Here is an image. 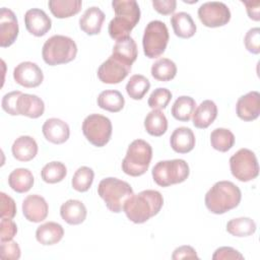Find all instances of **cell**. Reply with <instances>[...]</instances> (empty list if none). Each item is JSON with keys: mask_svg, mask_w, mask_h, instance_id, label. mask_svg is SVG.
Listing matches in <instances>:
<instances>
[{"mask_svg": "<svg viewBox=\"0 0 260 260\" xmlns=\"http://www.w3.org/2000/svg\"><path fill=\"white\" fill-rule=\"evenodd\" d=\"M164 205L162 195L156 190H143L133 194L124 204L123 210L134 223H143L156 215Z\"/></svg>", "mask_w": 260, "mask_h": 260, "instance_id": "obj_1", "label": "cell"}, {"mask_svg": "<svg viewBox=\"0 0 260 260\" xmlns=\"http://www.w3.org/2000/svg\"><path fill=\"white\" fill-rule=\"evenodd\" d=\"M115 17L110 21L108 31L113 40L129 37L140 19V8L135 0H114L112 2Z\"/></svg>", "mask_w": 260, "mask_h": 260, "instance_id": "obj_2", "label": "cell"}, {"mask_svg": "<svg viewBox=\"0 0 260 260\" xmlns=\"http://www.w3.org/2000/svg\"><path fill=\"white\" fill-rule=\"evenodd\" d=\"M242 199L240 188L231 181L216 182L205 194L206 208L214 214H223L236 208Z\"/></svg>", "mask_w": 260, "mask_h": 260, "instance_id": "obj_3", "label": "cell"}, {"mask_svg": "<svg viewBox=\"0 0 260 260\" xmlns=\"http://www.w3.org/2000/svg\"><path fill=\"white\" fill-rule=\"evenodd\" d=\"M76 54V43L71 38L62 35L49 38L42 49L43 60L50 66L69 63L75 59Z\"/></svg>", "mask_w": 260, "mask_h": 260, "instance_id": "obj_4", "label": "cell"}, {"mask_svg": "<svg viewBox=\"0 0 260 260\" xmlns=\"http://www.w3.org/2000/svg\"><path fill=\"white\" fill-rule=\"evenodd\" d=\"M98 193L108 209L115 213L121 212L125 202L134 194L130 184L113 177L105 178L100 182Z\"/></svg>", "mask_w": 260, "mask_h": 260, "instance_id": "obj_5", "label": "cell"}, {"mask_svg": "<svg viewBox=\"0 0 260 260\" xmlns=\"http://www.w3.org/2000/svg\"><path fill=\"white\" fill-rule=\"evenodd\" d=\"M152 157V148L143 139H135L128 146L122 160V171L131 177H139L146 173Z\"/></svg>", "mask_w": 260, "mask_h": 260, "instance_id": "obj_6", "label": "cell"}, {"mask_svg": "<svg viewBox=\"0 0 260 260\" xmlns=\"http://www.w3.org/2000/svg\"><path fill=\"white\" fill-rule=\"evenodd\" d=\"M190 174L188 164L181 158L160 160L152 168L153 181L160 187H169L184 182Z\"/></svg>", "mask_w": 260, "mask_h": 260, "instance_id": "obj_7", "label": "cell"}, {"mask_svg": "<svg viewBox=\"0 0 260 260\" xmlns=\"http://www.w3.org/2000/svg\"><path fill=\"white\" fill-rule=\"evenodd\" d=\"M169 39V30L165 22L160 20L148 22L142 38L144 55L149 59L160 56L166 51Z\"/></svg>", "mask_w": 260, "mask_h": 260, "instance_id": "obj_8", "label": "cell"}, {"mask_svg": "<svg viewBox=\"0 0 260 260\" xmlns=\"http://www.w3.org/2000/svg\"><path fill=\"white\" fill-rule=\"evenodd\" d=\"M112 130L111 120L100 114H90L82 122L83 135L96 147H103L110 141Z\"/></svg>", "mask_w": 260, "mask_h": 260, "instance_id": "obj_9", "label": "cell"}, {"mask_svg": "<svg viewBox=\"0 0 260 260\" xmlns=\"http://www.w3.org/2000/svg\"><path fill=\"white\" fill-rule=\"evenodd\" d=\"M232 175L241 182H249L259 175V165L256 154L248 149L241 148L230 158Z\"/></svg>", "mask_w": 260, "mask_h": 260, "instance_id": "obj_10", "label": "cell"}, {"mask_svg": "<svg viewBox=\"0 0 260 260\" xmlns=\"http://www.w3.org/2000/svg\"><path fill=\"white\" fill-rule=\"evenodd\" d=\"M132 64L123 59L111 55L98 69L99 79L108 84H117L126 78L131 70Z\"/></svg>", "mask_w": 260, "mask_h": 260, "instance_id": "obj_11", "label": "cell"}, {"mask_svg": "<svg viewBox=\"0 0 260 260\" xmlns=\"http://www.w3.org/2000/svg\"><path fill=\"white\" fill-rule=\"evenodd\" d=\"M198 17L207 27H219L230 21L231 11L224 3L210 1L203 3L198 8Z\"/></svg>", "mask_w": 260, "mask_h": 260, "instance_id": "obj_12", "label": "cell"}, {"mask_svg": "<svg viewBox=\"0 0 260 260\" xmlns=\"http://www.w3.org/2000/svg\"><path fill=\"white\" fill-rule=\"evenodd\" d=\"M13 78L16 83L26 88L39 86L44 80L42 69L34 62H21L13 70Z\"/></svg>", "mask_w": 260, "mask_h": 260, "instance_id": "obj_13", "label": "cell"}, {"mask_svg": "<svg viewBox=\"0 0 260 260\" xmlns=\"http://www.w3.org/2000/svg\"><path fill=\"white\" fill-rule=\"evenodd\" d=\"M18 21L14 12L6 7L0 9V46H11L18 36Z\"/></svg>", "mask_w": 260, "mask_h": 260, "instance_id": "obj_14", "label": "cell"}, {"mask_svg": "<svg viewBox=\"0 0 260 260\" xmlns=\"http://www.w3.org/2000/svg\"><path fill=\"white\" fill-rule=\"evenodd\" d=\"M49 206L46 199L38 194L26 196L22 201V213L30 222H41L48 216Z\"/></svg>", "mask_w": 260, "mask_h": 260, "instance_id": "obj_15", "label": "cell"}, {"mask_svg": "<svg viewBox=\"0 0 260 260\" xmlns=\"http://www.w3.org/2000/svg\"><path fill=\"white\" fill-rule=\"evenodd\" d=\"M24 24L29 34L35 37H43L51 29L52 20L44 10L31 8L24 14Z\"/></svg>", "mask_w": 260, "mask_h": 260, "instance_id": "obj_16", "label": "cell"}, {"mask_svg": "<svg viewBox=\"0 0 260 260\" xmlns=\"http://www.w3.org/2000/svg\"><path fill=\"white\" fill-rule=\"evenodd\" d=\"M236 112L243 121L256 120L260 115V93L256 90L250 91L239 98L236 105Z\"/></svg>", "mask_w": 260, "mask_h": 260, "instance_id": "obj_17", "label": "cell"}, {"mask_svg": "<svg viewBox=\"0 0 260 260\" xmlns=\"http://www.w3.org/2000/svg\"><path fill=\"white\" fill-rule=\"evenodd\" d=\"M45 112V104L41 98L36 94L20 93L16 100L15 113L16 116H26L28 118L37 119L41 117Z\"/></svg>", "mask_w": 260, "mask_h": 260, "instance_id": "obj_18", "label": "cell"}, {"mask_svg": "<svg viewBox=\"0 0 260 260\" xmlns=\"http://www.w3.org/2000/svg\"><path fill=\"white\" fill-rule=\"evenodd\" d=\"M45 138L54 143L62 144L68 140L70 135V129L66 122L58 118H50L45 121L42 127Z\"/></svg>", "mask_w": 260, "mask_h": 260, "instance_id": "obj_19", "label": "cell"}, {"mask_svg": "<svg viewBox=\"0 0 260 260\" xmlns=\"http://www.w3.org/2000/svg\"><path fill=\"white\" fill-rule=\"evenodd\" d=\"M105 13L96 6L87 8L79 18V27L88 36L99 35L105 20Z\"/></svg>", "mask_w": 260, "mask_h": 260, "instance_id": "obj_20", "label": "cell"}, {"mask_svg": "<svg viewBox=\"0 0 260 260\" xmlns=\"http://www.w3.org/2000/svg\"><path fill=\"white\" fill-rule=\"evenodd\" d=\"M86 214L85 205L76 199H69L60 207V215L68 224L76 225L82 223L86 218Z\"/></svg>", "mask_w": 260, "mask_h": 260, "instance_id": "obj_21", "label": "cell"}, {"mask_svg": "<svg viewBox=\"0 0 260 260\" xmlns=\"http://www.w3.org/2000/svg\"><path fill=\"white\" fill-rule=\"evenodd\" d=\"M12 155L19 161H29L38 153V144L36 140L28 135H22L16 138L11 146Z\"/></svg>", "mask_w": 260, "mask_h": 260, "instance_id": "obj_22", "label": "cell"}, {"mask_svg": "<svg viewBox=\"0 0 260 260\" xmlns=\"http://www.w3.org/2000/svg\"><path fill=\"white\" fill-rule=\"evenodd\" d=\"M170 144L172 149L178 153L190 152L195 146V135L188 127H178L171 135Z\"/></svg>", "mask_w": 260, "mask_h": 260, "instance_id": "obj_23", "label": "cell"}, {"mask_svg": "<svg viewBox=\"0 0 260 260\" xmlns=\"http://www.w3.org/2000/svg\"><path fill=\"white\" fill-rule=\"evenodd\" d=\"M193 125L199 129L209 127L217 117V107L211 100L203 101L193 113Z\"/></svg>", "mask_w": 260, "mask_h": 260, "instance_id": "obj_24", "label": "cell"}, {"mask_svg": "<svg viewBox=\"0 0 260 260\" xmlns=\"http://www.w3.org/2000/svg\"><path fill=\"white\" fill-rule=\"evenodd\" d=\"M64 236V229L60 223L55 221H48L40 226L36 231L37 241L44 246H51L59 243Z\"/></svg>", "mask_w": 260, "mask_h": 260, "instance_id": "obj_25", "label": "cell"}, {"mask_svg": "<svg viewBox=\"0 0 260 260\" xmlns=\"http://www.w3.org/2000/svg\"><path fill=\"white\" fill-rule=\"evenodd\" d=\"M171 24L177 37L182 39H189L196 32V24L192 16L184 11L175 13L171 17Z\"/></svg>", "mask_w": 260, "mask_h": 260, "instance_id": "obj_26", "label": "cell"}, {"mask_svg": "<svg viewBox=\"0 0 260 260\" xmlns=\"http://www.w3.org/2000/svg\"><path fill=\"white\" fill-rule=\"evenodd\" d=\"M34 176L28 169L19 168L12 171L8 176V184L16 193H25L34 186Z\"/></svg>", "mask_w": 260, "mask_h": 260, "instance_id": "obj_27", "label": "cell"}, {"mask_svg": "<svg viewBox=\"0 0 260 260\" xmlns=\"http://www.w3.org/2000/svg\"><path fill=\"white\" fill-rule=\"evenodd\" d=\"M49 8L57 18H67L77 14L82 6L81 0H50Z\"/></svg>", "mask_w": 260, "mask_h": 260, "instance_id": "obj_28", "label": "cell"}, {"mask_svg": "<svg viewBox=\"0 0 260 260\" xmlns=\"http://www.w3.org/2000/svg\"><path fill=\"white\" fill-rule=\"evenodd\" d=\"M144 128L148 134L159 137L168 130L167 117L160 110H152L144 119Z\"/></svg>", "mask_w": 260, "mask_h": 260, "instance_id": "obj_29", "label": "cell"}, {"mask_svg": "<svg viewBox=\"0 0 260 260\" xmlns=\"http://www.w3.org/2000/svg\"><path fill=\"white\" fill-rule=\"evenodd\" d=\"M196 109V102L193 98L188 95L179 96L172 106L173 117L181 122H188Z\"/></svg>", "mask_w": 260, "mask_h": 260, "instance_id": "obj_30", "label": "cell"}, {"mask_svg": "<svg viewBox=\"0 0 260 260\" xmlns=\"http://www.w3.org/2000/svg\"><path fill=\"white\" fill-rule=\"evenodd\" d=\"M125 105V100L122 93L115 89L102 91L98 96V106L106 111L117 113L120 112Z\"/></svg>", "mask_w": 260, "mask_h": 260, "instance_id": "obj_31", "label": "cell"}, {"mask_svg": "<svg viewBox=\"0 0 260 260\" xmlns=\"http://www.w3.org/2000/svg\"><path fill=\"white\" fill-rule=\"evenodd\" d=\"M113 55L123 59L124 61L133 64L137 59V46L135 41L129 36L127 38L116 41L113 47Z\"/></svg>", "mask_w": 260, "mask_h": 260, "instance_id": "obj_32", "label": "cell"}, {"mask_svg": "<svg viewBox=\"0 0 260 260\" xmlns=\"http://www.w3.org/2000/svg\"><path fill=\"white\" fill-rule=\"evenodd\" d=\"M226 232L238 238L248 237L256 232V223L250 217L233 218L226 223Z\"/></svg>", "mask_w": 260, "mask_h": 260, "instance_id": "obj_33", "label": "cell"}, {"mask_svg": "<svg viewBox=\"0 0 260 260\" xmlns=\"http://www.w3.org/2000/svg\"><path fill=\"white\" fill-rule=\"evenodd\" d=\"M177 74V66L174 61L168 58L156 60L151 66V75L158 81H170Z\"/></svg>", "mask_w": 260, "mask_h": 260, "instance_id": "obj_34", "label": "cell"}, {"mask_svg": "<svg viewBox=\"0 0 260 260\" xmlns=\"http://www.w3.org/2000/svg\"><path fill=\"white\" fill-rule=\"evenodd\" d=\"M210 143L214 149L226 152L235 144V135L229 129L216 128L210 134Z\"/></svg>", "mask_w": 260, "mask_h": 260, "instance_id": "obj_35", "label": "cell"}, {"mask_svg": "<svg viewBox=\"0 0 260 260\" xmlns=\"http://www.w3.org/2000/svg\"><path fill=\"white\" fill-rule=\"evenodd\" d=\"M150 88L149 80L141 74H134L126 84V91L133 100H141Z\"/></svg>", "mask_w": 260, "mask_h": 260, "instance_id": "obj_36", "label": "cell"}, {"mask_svg": "<svg viewBox=\"0 0 260 260\" xmlns=\"http://www.w3.org/2000/svg\"><path fill=\"white\" fill-rule=\"evenodd\" d=\"M67 175V169L61 161H51L44 166L41 171V177L48 184L61 182Z\"/></svg>", "mask_w": 260, "mask_h": 260, "instance_id": "obj_37", "label": "cell"}, {"mask_svg": "<svg viewBox=\"0 0 260 260\" xmlns=\"http://www.w3.org/2000/svg\"><path fill=\"white\" fill-rule=\"evenodd\" d=\"M93 178H94V173L92 169L82 166L75 171L72 177L71 185L73 189L78 192H86L91 187Z\"/></svg>", "mask_w": 260, "mask_h": 260, "instance_id": "obj_38", "label": "cell"}, {"mask_svg": "<svg viewBox=\"0 0 260 260\" xmlns=\"http://www.w3.org/2000/svg\"><path fill=\"white\" fill-rule=\"evenodd\" d=\"M172 100V92L166 87L155 88L149 95L147 104L152 110H164Z\"/></svg>", "mask_w": 260, "mask_h": 260, "instance_id": "obj_39", "label": "cell"}, {"mask_svg": "<svg viewBox=\"0 0 260 260\" xmlns=\"http://www.w3.org/2000/svg\"><path fill=\"white\" fill-rule=\"evenodd\" d=\"M244 44L246 49L252 54L260 53V28H250L244 38Z\"/></svg>", "mask_w": 260, "mask_h": 260, "instance_id": "obj_40", "label": "cell"}, {"mask_svg": "<svg viewBox=\"0 0 260 260\" xmlns=\"http://www.w3.org/2000/svg\"><path fill=\"white\" fill-rule=\"evenodd\" d=\"M0 257L4 260H17L20 258V248L15 241H4L0 245Z\"/></svg>", "mask_w": 260, "mask_h": 260, "instance_id": "obj_41", "label": "cell"}, {"mask_svg": "<svg viewBox=\"0 0 260 260\" xmlns=\"http://www.w3.org/2000/svg\"><path fill=\"white\" fill-rule=\"evenodd\" d=\"M0 199H1V211H0L1 218H13L16 214L15 201L4 192L0 193Z\"/></svg>", "mask_w": 260, "mask_h": 260, "instance_id": "obj_42", "label": "cell"}, {"mask_svg": "<svg viewBox=\"0 0 260 260\" xmlns=\"http://www.w3.org/2000/svg\"><path fill=\"white\" fill-rule=\"evenodd\" d=\"M17 233V225L12 218H1L0 221V241H10Z\"/></svg>", "mask_w": 260, "mask_h": 260, "instance_id": "obj_43", "label": "cell"}, {"mask_svg": "<svg viewBox=\"0 0 260 260\" xmlns=\"http://www.w3.org/2000/svg\"><path fill=\"white\" fill-rule=\"evenodd\" d=\"M213 260H229V259H244V256L236 249L232 247H219L217 248L213 255Z\"/></svg>", "mask_w": 260, "mask_h": 260, "instance_id": "obj_44", "label": "cell"}, {"mask_svg": "<svg viewBox=\"0 0 260 260\" xmlns=\"http://www.w3.org/2000/svg\"><path fill=\"white\" fill-rule=\"evenodd\" d=\"M19 93H20L19 90H14V91H10V92L6 93L2 98L1 106H2V109L4 110V112H6L7 114H9L11 116H16L15 107H16V100H17V96Z\"/></svg>", "mask_w": 260, "mask_h": 260, "instance_id": "obj_45", "label": "cell"}, {"mask_svg": "<svg viewBox=\"0 0 260 260\" xmlns=\"http://www.w3.org/2000/svg\"><path fill=\"white\" fill-rule=\"evenodd\" d=\"M173 260H179V259H199L197 256V253L195 249L191 246L184 245L176 248L172 255Z\"/></svg>", "mask_w": 260, "mask_h": 260, "instance_id": "obj_46", "label": "cell"}, {"mask_svg": "<svg viewBox=\"0 0 260 260\" xmlns=\"http://www.w3.org/2000/svg\"><path fill=\"white\" fill-rule=\"evenodd\" d=\"M153 8L162 15H168L176 10L177 2L176 0H153Z\"/></svg>", "mask_w": 260, "mask_h": 260, "instance_id": "obj_47", "label": "cell"}, {"mask_svg": "<svg viewBox=\"0 0 260 260\" xmlns=\"http://www.w3.org/2000/svg\"><path fill=\"white\" fill-rule=\"evenodd\" d=\"M246 6L249 17L255 21L260 20V1H242Z\"/></svg>", "mask_w": 260, "mask_h": 260, "instance_id": "obj_48", "label": "cell"}]
</instances>
